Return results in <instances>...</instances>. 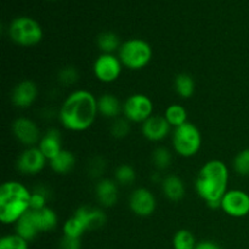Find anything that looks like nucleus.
<instances>
[{"label": "nucleus", "mask_w": 249, "mask_h": 249, "mask_svg": "<svg viewBox=\"0 0 249 249\" xmlns=\"http://www.w3.org/2000/svg\"><path fill=\"white\" fill-rule=\"evenodd\" d=\"M49 160L39 150L38 146H34V147L24 148L17 157L15 165L17 172L21 173L22 175L33 177L43 172Z\"/></svg>", "instance_id": "12"}, {"label": "nucleus", "mask_w": 249, "mask_h": 249, "mask_svg": "<svg viewBox=\"0 0 249 249\" xmlns=\"http://www.w3.org/2000/svg\"><path fill=\"white\" fill-rule=\"evenodd\" d=\"M96 43L102 53H114L116 51L118 53L119 48L122 45L118 36L113 32H102L97 36Z\"/></svg>", "instance_id": "25"}, {"label": "nucleus", "mask_w": 249, "mask_h": 249, "mask_svg": "<svg viewBox=\"0 0 249 249\" xmlns=\"http://www.w3.org/2000/svg\"><path fill=\"white\" fill-rule=\"evenodd\" d=\"M29 242L19 237L17 233L2 236L0 240V249H29Z\"/></svg>", "instance_id": "32"}, {"label": "nucleus", "mask_w": 249, "mask_h": 249, "mask_svg": "<svg viewBox=\"0 0 249 249\" xmlns=\"http://www.w3.org/2000/svg\"><path fill=\"white\" fill-rule=\"evenodd\" d=\"M196 246V237L191 231L186 230V229L177 231L173 237V248L174 249H195Z\"/></svg>", "instance_id": "28"}, {"label": "nucleus", "mask_w": 249, "mask_h": 249, "mask_svg": "<svg viewBox=\"0 0 249 249\" xmlns=\"http://www.w3.org/2000/svg\"><path fill=\"white\" fill-rule=\"evenodd\" d=\"M109 133L114 139H124L130 133V122L126 121L124 117H118L113 119L109 128Z\"/></svg>", "instance_id": "31"}, {"label": "nucleus", "mask_w": 249, "mask_h": 249, "mask_svg": "<svg viewBox=\"0 0 249 249\" xmlns=\"http://www.w3.org/2000/svg\"><path fill=\"white\" fill-rule=\"evenodd\" d=\"M220 211L230 218H245L249 214V194L241 189L228 190L220 199Z\"/></svg>", "instance_id": "11"}, {"label": "nucleus", "mask_w": 249, "mask_h": 249, "mask_svg": "<svg viewBox=\"0 0 249 249\" xmlns=\"http://www.w3.org/2000/svg\"><path fill=\"white\" fill-rule=\"evenodd\" d=\"M11 131L17 142L26 148L38 146L43 136L38 123L28 117H18L15 119L11 124Z\"/></svg>", "instance_id": "9"}, {"label": "nucleus", "mask_w": 249, "mask_h": 249, "mask_svg": "<svg viewBox=\"0 0 249 249\" xmlns=\"http://www.w3.org/2000/svg\"><path fill=\"white\" fill-rule=\"evenodd\" d=\"M229 168L220 160H207L197 172L195 179L196 194L206 204L220 202L229 190Z\"/></svg>", "instance_id": "2"}, {"label": "nucleus", "mask_w": 249, "mask_h": 249, "mask_svg": "<svg viewBox=\"0 0 249 249\" xmlns=\"http://www.w3.org/2000/svg\"><path fill=\"white\" fill-rule=\"evenodd\" d=\"M89 170L94 178H100L102 173L105 172V163L101 162V160L95 158L91 163L89 164Z\"/></svg>", "instance_id": "36"}, {"label": "nucleus", "mask_w": 249, "mask_h": 249, "mask_svg": "<svg viewBox=\"0 0 249 249\" xmlns=\"http://www.w3.org/2000/svg\"><path fill=\"white\" fill-rule=\"evenodd\" d=\"M172 146L179 157L192 158L199 152L203 142L202 133L196 124L186 122L172 131Z\"/></svg>", "instance_id": "5"}, {"label": "nucleus", "mask_w": 249, "mask_h": 249, "mask_svg": "<svg viewBox=\"0 0 249 249\" xmlns=\"http://www.w3.org/2000/svg\"><path fill=\"white\" fill-rule=\"evenodd\" d=\"M38 95V85L33 80L26 79L15 85L11 91L10 99H11L12 105L15 107H17L19 109H26L29 108L36 101Z\"/></svg>", "instance_id": "14"}, {"label": "nucleus", "mask_w": 249, "mask_h": 249, "mask_svg": "<svg viewBox=\"0 0 249 249\" xmlns=\"http://www.w3.org/2000/svg\"><path fill=\"white\" fill-rule=\"evenodd\" d=\"M7 34L12 43L22 48L38 45L44 36L40 23L28 16H19L12 19L7 28Z\"/></svg>", "instance_id": "6"}, {"label": "nucleus", "mask_w": 249, "mask_h": 249, "mask_svg": "<svg viewBox=\"0 0 249 249\" xmlns=\"http://www.w3.org/2000/svg\"><path fill=\"white\" fill-rule=\"evenodd\" d=\"M94 192L95 198L100 206L104 208H111L118 202L119 185L114 181V179L104 178L96 182Z\"/></svg>", "instance_id": "15"}, {"label": "nucleus", "mask_w": 249, "mask_h": 249, "mask_svg": "<svg viewBox=\"0 0 249 249\" xmlns=\"http://www.w3.org/2000/svg\"><path fill=\"white\" fill-rule=\"evenodd\" d=\"M73 215L84 225L87 232L102 228L107 221L106 213L99 207L82 206L75 209Z\"/></svg>", "instance_id": "16"}, {"label": "nucleus", "mask_w": 249, "mask_h": 249, "mask_svg": "<svg viewBox=\"0 0 249 249\" xmlns=\"http://www.w3.org/2000/svg\"><path fill=\"white\" fill-rule=\"evenodd\" d=\"M49 192L43 187H36V190L32 191V198H31V209L33 211H39L48 207V199H49Z\"/></svg>", "instance_id": "33"}, {"label": "nucleus", "mask_w": 249, "mask_h": 249, "mask_svg": "<svg viewBox=\"0 0 249 249\" xmlns=\"http://www.w3.org/2000/svg\"><path fill=\"white\" fill-rule=\"evenodd\" d=\"M195 249H223L219 243H216L215 241L212 240H204L197 242V246Z\"/></svg>", "instance_id": "37"}, {"label": "nucleus", "mask_w": 249, "mask_h": 249, "mask_svg": "<svg viewBox=\"0 0 249 249\" xmlns=\"http://www.w3.org/2000/svg\"><path fill=\"white\" fill-rule=\"evenodd\" d=\"M38 147L48 160L55 158L63 150L62 136H61L60 130L56 128L48 129L45 134H43V136H41V140L39 142Z\"/></svg>", "instance_id": "18"}, {"label": "nucleus", "mask_w": 249, "mask_h": 249, "mask_svg": "<svg viewBox=\"0 0 249 249\" xmlns=\"http://www.w3.org/2000/svg\"><path fill=\"white\" fill-rule=\"evenodd\" d=\"M136 178H138V174L133 165L130 164L123 163L114 169L113 179L119 186H131L136 181Z\"/></svg>", "instance_id": "27"}, {"label": "nucleus", "mask_w": 249, "mask_h": 249, "mask_svg": "<svg viewBox=\"0 0 249 249\" xmlns=\"http://www.w3.org/2000/svg\"><path fill=\"white\" fill-rule=\"evenodd\" d=\"M155 106L150 97L142 92L131 94L124 100L123 102V114L124 118L130 123L142 124L150 117L153 116Z\"/></svg>", "instance_id": "7"}, {"label": "nucleus", "mask_w": 249, "mask_h": 249, "mask_svg": "<svg viewBox=\"0 0 249 249\" xmlns=\"http://www.w3.org/2000/svg\"><path fill=\"white\" fill-rule=\"evenodd\" d=\"M164 118L167 119L168 123L170 124L173 129L178 128V126L185 124L189 118V113H187V109L185 108V106L180 104H172L165 108L164 111Z\"/></svg>", "instance_id": "24"}, {"label": "nucleus", "mask_w": 249, "mask_h": 249, "mask_svg": "<svg viewBox=\"0 0 249 249\" xmlns=\"http://www.w3.org/2000/svg\"><path fill=\"white\" fill-rule=\"evenodd\" d=\"M151 160L157 172H163L172 165L173 155L169 148L164 147V146H158L153 150Z\"/></svg>", "instance_id": "26"}, {"label": "nucleus", "mask_w": 249, "mask_h": 249, "mask_svg": "<svg viewBox=\"0 0 249 249\" xmlns=\"http://www.w3.org/2000/svg\"><path fill=\"white\" fill-rule=\"evenodd\" d=\"M31 213L40 233L50 232V231H53L58 226L60 218H58L57 213L50 207L39 209V211L31 209Z\"/></svg>", "instance_id": "20"}, {"label": "nucleus", "mask_w": 249, "mask_h": 249, "mask_svg": "<svg viewBox=\"0 0 249 249\" xmlns=\"http://www.w3.org/2000/svg\"><path fill=\"white\" fill-rule=\"evenodd\" d=\"M160 190L165 198L170 202H180L186 195L184 180L177 174L165 175L160 182Z\"/></svg>", "instance_id": "17"}, {"label": "nucleus", "mask_w": 249, "mask_h": 249, "mask_svg": "<svg viewBox=\"0 0 249 249\" xmlns=\"http://www.w3.org/2000/svg\"><path fill=\"white\" fill-rule=\"evenodd\" d=\"M173 128L163 114H153L141 124V134L150 142H160L172 135Z\"/></svg>", "instance_id": "13"}, {"label": "nucleus", "mask_w": 249, "mask_h": 249, "mask_svg": "<svg viewBox=\"0 0 249 249\" xmlns=\"http://www.w3.org/2000/svg\"><path fill=\"white\" fill-rule=\"evenodd\" d=\"M123 65L114 53H100L92 63L94 77L102 84L117 82L122 74Z\"/></svg>", "instance_id": "8"}, {"label": "nucleus", "mask_w": 249, "mask_h": 249, "mask_svg": "<svg viewBox=\"0 0 249 249\" xmlns=\"http://www.w3.org/2000/svg\"><path fill=\"white\" fill-rule=\"evenodd\" d=\"M62 232L65 237L82 238V236L87 232V230H85L84 225L74 215H72L63 223Z\"/></svg>", "instance_id": "29"}, {"label": "nucleus", "mask_w": 249, "mask_h": 249, "mask_svg": "<svg viewBox=\"0 0 249 249\" xmlns=\"http://www.w3.org/2000/svg\"><path fill=\"white\" fill-rule=\"evenodd\" d=\"M78 79H79V74H78L77 70L74 67H72V66L65 67L58 73V82L63 85H72Z\"/></svg>", "instance_id": "34"}, {"label": "nucleus", "mask_w": 249, "mask_h": 249, "mask_svg": "<svg viewBox=\"0 0 249 249\" xmlns=\"http://www.w3.org/2000/svg\"><path fill=\"white\" fill-rule=\"evenodd\" d=\"M97 109L99 114L106 119H113L121 117L123 111V102L111 92H105L97 97Z\"/></svg>", "instance_id": "19"}, {"label": "nucleus", "mask_w": 249, "mask_h": 249, "mask_svg": "<svg viewBox=\"0 0 249 249\" xmlns=\"http://www.w3.org/2000/svg\"><path fill=\"white\" fill-rule=\"evenodd\" d=\"M32 191L18 180H7L0 187V221L15 225L31 211Z\"/></svg>", "instance_id": "3"}, {"label": "nucleus", "mask_w": 249, "mask_h": 249, "mask_svg": "<svg viewBox=\"0 0 249 249\" xmlns=\"http://www.w3.org/2000/svg\"><path fill=\"white\" fill-rule=\"evenodd\" d=\"M77 165V156L70 150L63 148L55 158L49 160V167L58 175L70 174Z\"/></svg>", "instance_id": "21"}, {"label": "nucleus", "mask_w": 249, "mask_h": 249, "mask_svg": "<svg viewBox=\"0 0 249 249\" xmlns=\"http://www.w3.org/2000/svg\"><path fill=\"white\" fill-rule=\"evenodd\" d=\"M233 170L241 177H249V148L240 151L233 158Z\"/></svg>", "instance_id": "30"}, {"label": "nucleus", "mask_w": 249, "mask_h": 249, "mask_svg": "<svg viewBox=\"0 0 249 249\" xmlns=\"http://www.w3.org/2000/svg\"><path fill=\"white\" fill-rule=\"evenodd\" d=\"M15 233L22 237L23 240H26L27 242H31V241L36 240L40 232H39L38 228H36V223L33 220V216H32L31 211L28 213L24 214L16 224H15Z\"/></svg>", "instance_id": "22"}, {"label": "nucleus", "mask_w": 249, "mask_h": 249, "mask_svg": "<svg viewBox=\"0 0 249 249\" xmlns=\"http://www.w3.org/2000/svg\"><path fill=\"white\" fill-rule=\"evenodd\" d=\"M97 114V97L89 90L77 89L65 97L57 118L66 130L84 133L94 125Z\"/></svg>", "instance_id": "1"}, {"label": "nucleus", "mask_w": 249, "mask_h": 249, "mask_svg": "<svg viewBox=\"0 0 249 249\" xmlns=\"http://www.w3.org/2000/svg\"><path fill=\"white\" fill-rule=\"evenodd\" d=\"M60 249H82L80 238H71L63 236L60 242Z\"/></svg>", "instance_id": "35"}, {"label": "nucleus", "mask_w": 249, "mask_h": 249, "mask_svg": "<svg viewBox=\"0 0 249 249\" xmlns=\"http://www.w3.org/2000/svg\"><path fill=\"white\" fill-rule=\"evenodd\" d=\"M117 56L126 70L141 71L150 65L153 50L152 46L143 39L131 38L122 43Z\"/></svg>", "instance_id": "4"}, {"label": "nucleus", "mask_w": 249, "mask_h": 249, "mask_svg": "<svg viewBox=\"0 0 249 249\" xmlns=\"http://www.w3.org/2000/svg\"><path fill=\"white\" fill-rule=\"evenodd\" d=\"M174 89L181 99H191L196 91V82L189 73H179L174 79Z\"/></svg>", "instance_id": "23"}, {"label": "nucleus", "mask_w": 249, "mask_h": 249, "mask_svg": "<svg viewBox=\"0 0 249 249\" xmlns=\"http://www.w3.org/2000/svg\"><path fill=\"white\" fill-rule=\"evenodd\" d=\"M129 209L139 218H148L157 209V197L147 187H136L129 195Z\"/></svg>", "instance_id": "10"}]
</instances>
